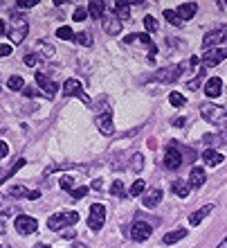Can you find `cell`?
I'll list each match as a JSON object with an SVG mask.
<instances>
[{
  "instance_id": "obj_1",
  "label": "cell",
  "mask_w": 227,
  "mask_h": 248,
  "mask_svg": "<svg viewBox=\"0 0 227 248\" xmlns=\"http://www.w3.org/2000/svg\"><path fill=\"white\" fill-rule=\"evenodd\" d=\"M27 30H29V25H27L25 16L20 12H12V25H9V39H12V43H23L27 36Z\"/></svg>"
},
{
  "instance_id": "obj_2",
  "label": "cell",
  "mask_w": 227,
  "mask_h": 248,
  "mask_svg": "<svg viewBox=\"0 0 227 248\" xmlns=\"http://www.w3.org/2000/svg\"><path fill=\"white\" fill-rule=\"evenodd\" d=\"M77 221H79L77 212H74V210H65V212H57V215H52L47 219V228L52 230V232H58V230L74 226Z\"/></svg>"
},
{
  "instance_id": "obj_3",
  "label": "cell",
  "mask_w": 227,
  "mask_h": 248,
  "mask_svg": "<svg viewBox=\"0 0 227 248\" xmlns=\"http://www.w3.org/2000/svg\"><path fill=\"white\" fill-rule=\"evenodd\" d=\"M200 115H202V120L209 124H221L223 120H225L227 113L223 106L214 104V102H205V104L200 106Z\"/></svg>"
},
{
  "instance_id": "obj_4",
  "label": "cell",
  "mask_w": 227,
  "mask_h": 248,
  "mask_svg": "<svg viewBox=\"0 0 227 248\" xmlns=\"http://www.w3.org/2000/svg\"><path fill=\"white\" fill-rule=\"evenodd\" d=\"M63 95L65 97H79L85 106H92V99L84 93V84H81L79 79H68V81H65L63 84Z\"/></svg>"
},
{
  "instance_id": "obj_5",
  "label": "cell",
  "mask_w": 227,
  "mask_h": 248,
  "mask_svg": "<svg viewBox=\"0 0 227 248\" xmlns=\"http://www.w3.org/2000/svg\"><path fill=\"white\" fill-rule=\"evenodd\" d=\"M95 122H97V129L101 131L104 136H111L113 131H115L113 115H111V106H108V104H101V106H99V113H97V118H95Z\"/></svg>"
},
{
  "instance_id": "obj_6",
  "label": "cell",
  "mask_w": 227,
  "mask_h": 248,
  "mask_svg": "<svg viewBox=\"0 0 227 248\" xmlns=\"http://www.w3.org/2000/svg\"><path fill=\"white\" fill-rule=\"evenodd\" d=\"M104 223H106V208L101 203H92L90 212H88V226H90V230L99 232Z\"/></svg>"
},
{
  "instance_id": "obj_7",
  "label": "cell",
  "mask_w": 227,
  "mask_h": 248,
  "mask_svg": "<svg viewBox=\"0 0 227 248\" xmlns=\"http://www.w3.org/2000/svg\"><path fill=\"white\" fill-rule=\"evenodd\" d=\"M151 232H153L151 223L140 221V219H137V221L130 226V230H128V235H130V239H133V242H146V239L151 237Z\"/></svg>"
},
{
  "instance_id": "obj_8",
  "label": "cell",
  "mask_w": 227,
  "mask_h": 248,
  "mask_svg": "<svg viewBox=\"0 0 227 248\" xmlns=\"http://www.w3.org/2000/svg\"><path fill=\"white\" fill-rule=\"evenodd\" d=\"M218 43H227V25H221L218 30H212V32L205 34V39H202V46L212 50V46H218Z\"/></svg>"
},
{
  "instance_id": "obj_9",
  "label": "cell",
  "mask_w": 227,
  "mask_h": 248,
  "mask_svg": "<svg viewBox=\"0 0 227 248\" xmlns=\"http://www.w3.org/2000/svg\"><path fill=\"white\" fill-rule=\"evenodd\" d=\"M39 230V223L34 217H27V215H18L16 217V232L18 235H34Z\"/></svg>"
},
{
  "instance_id": "obj_10",
  "label": "cell",
  "mask_w": 227,
  "mask_h": 248,
  "mask_svg": "<svg viewBox=\"0 0 227 248\" xmlns=\"http://www.w3.org/2000/svg\"><path fill=\"white\" fill-rule=\"evenodd\" d=\"M133 41H140V43H142V46L146 47V50H149V59H151V61L156 59L157 46H156V43H153V41L149 39V34H130V36H126V39H124V46H130Z\"/></svg>"
},
{
  "instance_id": "obj_11",
  "label": "cell",
  "mask_w": 227,
  "mask_h": 248,
  "mask_svg": "<svg viewBox=\"0 0 227 248\" xmlns=\"http://www.w3.org/2000/svg\"><path fill=\"white\" fill-rule=\"evenodd\" d=\"M162 163L167 170L175 171V170H180V165H182V156H180V149H175L173 144H169V149L164 151V158H162Z\"/></svg>"
},
{
  "instance_id": "obj_12",
  "label": "cell",
  "mask_w": 227,
  "mask_h": 248,
  "mask_svg": "<svg viewBox=\"0 0 227 248\" xmlns=\"http://www.w3.org/2000/svg\"><path fill=\"white\" fill-rule=\"evenodd\" d=\"M34 79H36V84L41 86V91L45 93L47 97H54V95H57L58 86L54 84L52 79L47 77V75H45V72H43V70H36V75H34Z\"/></svg>"
},
{
  "instance_id": "obj_13",
  "label": "cell",
  "mask_w": 227,
  "mask_h": 248,
  "mask_svg": "<svg viewBox=\"0 0 227 248\" xmlns=\"http://www.w3.org/2000/svg\"><path fill=\"white\" fill-rule=\"evenodd\" d=\"M182 70L184 68H180V65H171V68H160V70L156 72V77L162 81V84H173V81H178V77L182 75Z\"/></svg>"
},
{
  "instance_id": "obj_14",
  "label": "cell",
  "mask_w": 227,
  "mask_h": 248,
  "mask_svg": "<svg viewBox=\"0 0 227 248\" xmlns=\"http://www.w3.org/2000/svg\"><path fill=\"white\" fill-rule=\"evenodd\" d=\"M225 59H227V47H212V50L202 54V63L205 65H218Z\"/></svg>"
},
{
  "instance_id": "obj_15",
  "label": "cell",
  "mask_w": 227,
  "mask_h": 248,
  "mask_svg": "<svg viewBox=\"0 0 227 248\" xmlns=\"http://www.w3.org/2000/svg\"><path fill=\"white\" fill-rule=\"evenodd\" d=\"M205 181H207V174H205V170L202 167H191V171H189V187H202L205 185Z\"/></svg>"
},
{
  "instance_id": "obj_16",
  "label": "cell",
  "mask_w": 227,
  "mask_h": 248,
  "mask_svg": "<svg viewBox=\"0 0 227 248\" xmlns=\"http://www.w3.org/2000/svg\"><path fill=\"white\" fill-rule=\"evenodd\" d=\"M160 201H162V189H149V192H144L142 194V203L144 208H156V205H160Z\"/></svg>"
},
{
  "instance_id": "obj_17",
  "label": "cell",
  "mask_w": 227,
  "mask_h": 248,
  "mask_svg": "<svg viewBox=\"0 0 227 248\" xmlns=\"http://www.w3.org/2000/svg\"><path fill=\"white\" fill-rule=\"evenodd\" d=\"M223 93V81L218 77H214V79H207V84H205V95H207V97H218V95H221Z\"/></svg>"
},
{
  "instance_id": "obj_18",
  "label": "cell",
  "mask_w": 227,
  "mask_h": 248,
  "mask_svg": "<svg viewBox=\"0 0 227 248\" xmlns=\"http://www.w3.org/2000/svg\"><path fill=\"white\" fill-rule=\"evenodd\" d=\"M202 160H205V165H209V167H218V165L225 160V156H221L216 149H205L202 151Z\"/></svg>"
},
{
  "instance_id": "obj_19",
  "label": "cell",
  "mask_w": 227,
  "mask_h": 248,
  "mask_svg": "<svg viewBox=\"0 0 227 248\" xmlns=\"http://www.w3.org/2000/svg\"><path fill=\"white\" fill-rule=\"evenodd\" d=\"M198 14V5L196 2H182L180 7H178V16H180V20H191Z\"/></svg>"
},
{
  "instance_id": "obj_20",
  "label": "cell",
  "mask_w": 227,
  "mask_h": 248,
  "mask_svg": "<svg viewBox=\"0 0 227 248\" xmlns=\"http://www.w3.org/2000/svg\"><path fill=\"white\" fill-rule=\"evenodd\" d=\"M212 210H214V205H212V203H207V205H202V208L198 210V212H194V215H189V223H191V226H198V223H200L202 219H205V217L212 215Z\"/></svg>"
},
{
  "instance_id": "obj_21",
  "label": "cell",
  "mask_w": 227,
  "mask_h": 248,
  "mask_svg": "<svg viewBox=\"0 0 227 248\" xmlns=\"http://www.w3.org/2000/svg\"><path fill=\"white\" fill-rule=\"evenodd\" d=\"M187 237V228H178V230H171V232H167V235L162 237V244L164 246H171V244L180 242V239H184Z\"/></svg>"
},
{
  "instance_id": "obj_22",
  "label": "cell",
  "mask_w": 227,
  "mask_h": 248,
  "mask_svg": "<svg viewBox=\"0 0 227 248\" xmlns=\"http://www.w3.org/2000/svg\"><path fill=\"white\" fill-rule=\"evenodd\" d=\"M104 30L111 34V36H115V34H119V30H122V20L106 16V18H104Z\"/></svg>"
},
{
  "instance_id": "obj_23",
  "label": "cell",
  "mask_w": 227,
  "mask_h": 248,
  "mask_svg": "<svg viewBox=\"0 0 227 248\" xmlns=\"http://www.w3.org/2000/svg\"><path fill=\"white\" fill-rule=\"evenodd\" d=\"M113 9H115V14H117V18L119 20H128V16H130V5L128 2H113Z\"/></svg>"
},
{
  "instance_id": "obj_24",
  "label": "cell",
  "mask_w": 227,
  "mask_h": 248,
  "mask_svg": "<svg viewBox=\"0 0 227 248\" xmlns=\"http://www.w3.org/2000/svg\"><path fill=\"white\" fill-rule=\"evenodd\" d=\"M104 12H106V5L104 2H99V0H95V2H90L88 5V14H90L92 18H104Z\"/></svg>"
},
{
  "instance_id": "obj_25",
  "label": "cell",
  "mask_w": 227,
  "mask_h": 248,
  "mask_svg": "<svg viewBox=\"0 0 227 248\" xmlns=\"http://www.w3.org/2000/svg\"><path fill=\"white\" fill-rule=\"evenodd\" d=\"M7 86H9V91H25V81H23V77H18V75H12L9 81H7Z\"/></svg>"
},
{
  "instance_id": "obj_26",
  "label": "cell",
  "mask_w": 227,
  "mask_h": 248,
  "mask_svg": "<svg viewBox=\"0 0 227 248\" xmlns=\"http://www.w3.org/2000/svg\"><path fill=\"white\" fill-rule=\"evenodd\" d=\"M144 27H146V32H149V34L160 32V25H157V20L153 18L151 14H146V16H144Z\"/></svg>"
},
{
  "instance_id": "obj_27",
  "label": "cell",
  "mask_w": 227,
  "mask_h": 248,
  "mask_svg": "<svg viewBox=\"0 0 227 248\" xmlns=\"http://www.w3.org/2000/svg\"><path fill=\"white\" fill-rule=\"evenodd\" d=\"M173 192L180 196V199H187L189 196V185H184L182 181H173Z\"/></svg>"
},
{
  "instance_id": "obj_28",
  "label": "cell",
  "mask_w": 227,
  "mask_h": 248,
  "mask_svg": "<svg viewBox=\"0 0 227 248\" xmlns=\"http://www.w3.org/2000/svg\"><path fill=\"white\" fill-rule=\"evenodd\" d=\"M164 18L169 20L173 27H180V25H182L180 16H178V12H173V9H164Z\"/></svg>"
},
{
  "instance_id": "obj_29",
  "label": "cell",
  "mask_w": 227,
  "mask_h": 248,
  "mask_svg": "<svg viewBox=\"0 0 227 248\" xmlns=\"http://www.w3.org/2000/svg\"><path fill=\"white\" fill-rule=\"evenodd\" d=\"M144 192H146V185H144V181H135V183L130 185V189H128L130 196H142Z\"/></svg>"
},
{
  "instance_id": "obj_30",
  "label": "cell",
  "mask_w": 227,
  "mask_h": 248,
  "mask_svg": "<svg viewBox=\"0 0 227 248\" xmlns=\"http://www.w3.org/2000/svg\"><path fill=\"white\" fill-rule=\"evenodd\" d=\"M169 102H171V106H175V108H182V106L187 104L184 95H180V93H171V95H169Z\"/></svg>"
},
{
  "instance_id": "obj_31",
  "label": "cell",
  "mask_w": 227,
  "mask_h": 248,
  "mask_svg": "<svg viewBox=\"0 0 227 248\" xmlns=\"http://www.w3.org/2000/svg\"><path fill=\"white\" fill-rule=\"evenodd\" d=\"M58 185H61V189H65V192H72V187H74V178H72L70 174H63L61 181H58Z\"/></svg>"
},
{
  "instance_id": "obj_32",
  "label": "cell",
  "mask_w": 227,
  "mask_h": 248,
  "mask_svg": "<svg viewBox=\"0 0 227 248\" xmlns=\"http://www.w3.org/2000/svg\"><path fill=\"white\" fill-rule=\"evenodd\" d=\"M57 36H58L61 41H72L74 36H77V34L72 32L70 27H58V30H57Z\"/></svg>"
},
{
  "instance_id": "obj_33",
  "label": "cell",
  "mask_w": 227,
  "mask_h": 248,
  "mask_svg": "<svg viewBox=\"0 0 227 248\" xmlns=\"http://www.w3.org/2000/svg\"><path fill=\"white\" fill-rule=\"evenodd\" d=\"M74 41H77L79 46H84V47H88V46H92V36L88 32H79L77 36H74Z\"/></svg>"
},
{
  "instance_id": "obj_34",
  "label": "cell",
  "mask_w": 227,
  "mask_h": 248,
  "mask_svg": "<svg viewBox=\"0 0 227 248\" xmlns=\"http://www.w3.org/2000/svg\"><path fill=\"white\" fill-rule=\"evenodd\" d=\"M23 165H25V158H20V160H16V163L12 165V170L7 171V174H2V176H0V183H2V181H5V178H9V176H14V174H16V171L20 170V167H23Z\"/></svg>"
},
{
  "instance_id": "obj_35",
  "label": "cell",
  "mask_w": 227,
  "mask_h": 248,
  "mask_svg": "<svg viewBox=\"0 0 227 248\" xmlns=\"http://www.w3.org/2000/svg\"><path fill=\"white\" fill-rule=\"evenodd\" d=\"M144 167V156L142 154H133V160H130V170L133 171H140Z\"/></svg>"
},
{
  "instance_id": "obj_36",
  "label": "cell",
  "mask_w": 227,
  "mask_h": 248,
  "mask_svg": "<svg viewBox=\"0 0 227 248\" xmlns=\"http://www.w3.org/2000/svg\"><path fill=\"white\" fill-rule=\"evenodd\" d=\"M39 52L43 54L45 59H52V57H54V47H50L45 41H39Z\"/></svg>"
},
{
  "instance_id": "obj_37",
  "label": "cell",
  "mask_w": 227,
  "mask_h": 248,
  "mask_svg": "<svg viewBox=\"0 0 227 248\" xmlns=\"http://www.w3.org/2000/svg\"><path fill=\"white\" fill-rule=\"evenodd\" d=\"M124 192H126V189H124V183H122V181H115V183L111 185V194L117 196V199H119V196H124Z\"/></svg>"
},
{
  "instance_id": "obj_38",
  "label": "cell",
  "mask_w": 227,
  "mask_h": 248,
  "mask_svg": "<svg viewBox=\"0 0 227 248\" xmlns=\"http://www.w3.org/2000/svg\"><path fill=\"white\" fill-rule=\"evenodd\" d=\"M9 196H12V199H20V196H27V189L23 187V185H14V187L9 189Z\"/></svg>"
},
{
  "instance_id": "obj_39",
  "label": "cell",
  "mask_w": 227,
  "mask_h": 248,
  "mask_svg": "<svg viewBox=\"0 0 227 248\" xmlns=\"http://www.w3.org/2000/svg\"><path fill=\"white\" fill-rule=\"evenodd\" d=\"M25 65H29V68H36V65L41 63V57L39 54H25Z\"/></svg>"
},
{
  "instance_id": "obj_40",
  "label": "cell",
  "mask_w": 227,
  "mask_h": 248,
  "mask_svg": "<svg viewBox=\"0 0 227 248\" xmlns=\"http://www.w3.org/2000/svg\"><path fill=\"white\" fill-rule=\"evenodd\" d=\"M39 5V0H16V7L18 9H32V7Z\"/></svg>"
},
{
  "instance_id": "obj_41",
  "label": "cell",
  "mask_w": 227,
  "mask_h": 248,
  "mask_svg": "<svg viewBox=\"0 0 227 248\" xmlns=\"http://www.w3.org/2000/svg\"><path fill=\"white\" fill-rule=\"evenodd\" d=\"M88 192H90V187H85V185H84V187L72 189L70 194H72V199H81V196H85V194H88Z\"/></svg>"
},
{
  "instance_id": "obj_42",
  "label": "cell",
  "mask_w": 227,
  "mask_h": 248,
  "mask_svg": "<svg viewBox=\"0 0 227 248\" xmlns=\"http://www.w3.org/2000/svg\"><path fill=\"white\" fill-rule=\"evenodd\" d=\"M85 16H88V9H84V7H79L77 12H74V16H72V18L77 20V23H81V20H85Z\"/></svg>"
},
{
  "instance_id": "obj_43",
  "label": "cell",
  "mask_w": 227,
  "mask_h": 248,
  "mask_svg": "<svg viewBox=\"0 0 227 248\" xmlns=\"http://www.w3.org/2000/svg\"><path fill=\"white\" fill-rule=\"evenodd\" d=\"M12 54V46H7V43H0V57H9Z\"/></svg>"
},
{
  "instance_id": "obj_44",
  "label": "cell",
  "mask_w": 227,
  "mask_h": 248,
  "mask_svg": "<svg viewBox=\"0 0 227 248\" xmlns=\"http://www.w3.org/2000/svg\"><path fill=\"white\" fill-rule=\"evenodd\" d=\"M7 154H9V147H7L5 140H0V160H2V158H7Z\"/></svg>"
},
{
  "instance_id": "obj_45",
  "label": "cell",
  "mask_w": 227,
  "mask_h": 248,
  "mask_svg": "<svg viewBox=\"0 0 227 248\" xmlns=\"http://www.w3.org/2000/svg\"><path fill=\"white\" fill-rule=\"evenodd\" d=\"M184 120L187 118H175V120H171V124H173V126H184Z\"/></svg>"
},
{
  "instance_id": "obj_46",
  "label": "cell",
  "mask_w": 227,
  "mask_h": 248,
  "mask_svg": "<svg viewBox=\"0 0 227 248\" xmlns=\"http://www.w3.org/2000/svg\"><path fill=\"white\" fill-rule=\"evenodd\" d=\"M23 93H25V97H36V95H39V93L34 91V88H25Z\"/></svg>"
},
{
  "instance_id": "obj_47",
  "label": "cell",
  "mask_w": 227,
  "mask_h": 248,
  "mask_svg": "<svg viewBox=\"0 0 227 248\" xmlns=\"http://www.w3.org/2000/svg\"><path fill=\"white\" fill-rule=\"evenodd\" d=\"M39 196H41V192H36V189H34V192H27V199H32V201H36Z\"/></svg>"
},
{
  "instance_id": "obj_48",
  "label": "cell",
  "mask_w": 227,
  "mask_h": 248,
  "mask_svg": "<svg viewBox=\"0 0 227 248\" xmlns=\"http://www.w3.org/2000/svg\"><path fill=\"white\" fill-rule=\"evenodd\" d=\"M63 237H65V239H74V237H77V232H74V230H68V232H63Z\"/></svg>"
},
{
  "instance_id": "obj_49",
  "label": "cell",
  "mask_w": 227,
  "mask_h": 248,
  "mask_svg": "<svg viewBox=\"0 0 227 248\" xmlns=\"http://www.w3.org/2000/svg\"><path fill=\"white\" fill-rule=\"evenodd\" d=\"M7 32H9V30H7L5 20H0V36H2V34H7Z\"/></svg>"
},
{
  "instance_id": "obj_50",
  "label": "cell",
  "mask_w": 227,
  "mask_h": 248,
  "mask_svg": "<svg viewBox=\"0 0 227 248\" xmlns=\"http://www.w3.org/2000/svg\"><path fill=\"white\" fill-rule=\"evenodd\" d=\"M5 221H2V219H0V235H5Z\"/></svg>"
},
{
  "instance_id": "obj_51",
  "label": "cell",
  "mask_w": 227,
  "mask_h": 248,
  "mask_svg": "<svg viewBox=\"0 0 227 248\" xmlns=\"http://www.w3.org/2000/svg\"><path fill=\"white\" fill-rule=\"evenodd\" d=\"M92 189H101V181H95V183H92Z\"/></svg>"
},
{
  "instance_id": "obj_52",
  "label": "cell",
  "mask_w": 227,
  "mask_h": 248,
  "mask_svg": "<svg viewBox=\"0 0 227 248\" xmlns=\"http://www.w3.org/2000/svg\"><path fill=\"white\" fill-rule=\"evenodd\" d=\"M218 248H227V235H225V239H223V242L218 244Z\"/></svg>"
},
{
  "instance_id": "obj_53",
  "label": "cell",
  "mask_w": 227,
  "mask_h": 248,
  "mask_svg": "<svg viewBox=\"0 0 227 248\" xmlns=\"http://www.w3.org/2000/svg\"><path fill=\"white\" fill-rule=\"evenodd\" d=\"M36 248H52V246H45V244H41V246H36Z\"/></svg>"
},
{
  "instance_id": "obj_54",
  "label": "cell",
  "mask_w": 227,
  "mask_h": 248,
  "mask_svg": "<svg viewBox=\"0 0 227 248\" xmlns=\"http://www.w3.org/2000/svg\"><path fill=\"white\" fill-rule=\"evenodd\" d=\"M0 248H9V246H0Z\"/></svg>"
},
{
  "instance_id": "obj_55",
  "label": "cell",
  "mask_w": 227,
  "mask_h": 248,
  "mask_svg": "<svg viewBox=\"0 0 227 248\" xmlns=\"http://www.w3.org/2000/svg\"><path fill=\"white\" fill-rule=\"evenodd\" d=\"M225 7H227V2H225Z\"/></svg>"
}]
</instances>
